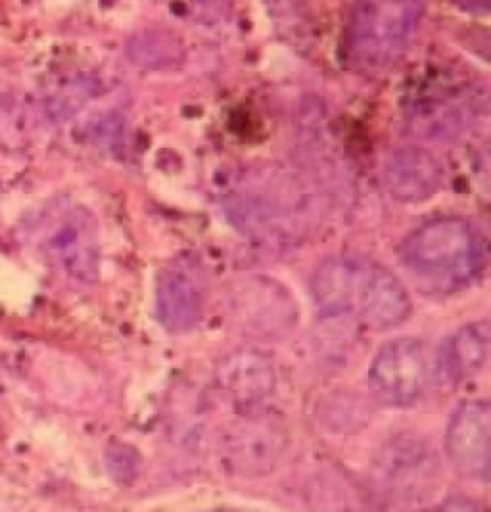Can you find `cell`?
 I'll return each mask as SVG.
<instances>
[{
	"label": "cell",
	"instance_id": "obj_13",
	"mask_svg": "<svg viewBox=\"0 0 491 512\" xmlns=\"http://www.w3.org/2000/svg\"><path fill=\"white\" fill-rule=\"evenodd\" d=\"M106 466L117 484L129 486L139 476L141 455L127 443H116L106 453Z\"/></svg>",
	"mask_w": 491,
	"mask_h": 512
},
{
	"label": "cell",
	"instance_id": "obj_3",
	"mask_svg": "<svg viewBox=\"0 0 491 512\" xmlns=\"http://www.w3.org/2000/svg\"><path fill=\"white\" fill-rule=\"evenodd\" d=\"M419 8L417 0H361L351 18L350 48L357 64L384 68L407 45Z\"/></svg>",
	"mask_w": 491,
	"mask_h": 512
},
{
	"label": "cell",
	"instance_id": "obj_4",
	"mask_svg": "<svg viewBox=\"0 0 491 512\" xmlns=\"http://www.w3.org/2000/svg\"><path fill=\"white\" fill-rule=\"evenodd\" d=\"M39 246L70 279L91 284L100 275V246L93 213L81 206L48 211L39 225Z\"/></svg>",
	"mask_w": 491,
	"mask_h": 512
},
{
	"label": "cell",
	"instance_id": "obj_7",
	"mask_svg": "<svg viewBox=\"0 0 491 512\" xmlns=\"http://www.w3.org/2000/svg\"><path fill=\"white\" fill-rule=\"evenodd\" d=\"M445 453L461 476L490 482V401L470 399L453 411L445 430Z\"/></svg>",
	"mask_w": 491,
	"mask_h": 512
},
{
	"label": "cell",
	"instance_id": "obj_10",
	"mask_svg": "<svg viewBox=\"0 0 491 512\" xmlns=\"http://www.w3.org/2000/svg\"><path fill=\"white\" fill-rule=\"evenodd\" d=\"M488 355L490 325L486 321L470 323L447 338L444 348L438 353L434 373L440 376L444 384L457 386L480 373L488 361Z\"/></svg>",
	"mask_w": 491,
	"mask_h": 512
},
{
	"label": "cell",
	"instance_id": "obj_6",
	"mask_svg": "<svg viewBox=\"0 0 491 512\" xmlns=\"http://www.w3.org/2000/svg\"><path fill=\"white\" fill-rule=\"evenodd\" d=\"M231 309L240 325L265 340L286 338L298 323V307L290 292L267 277H252L234 284Z\"/></svg>",
	"mask_w": 491,
	"mask_h": 512
},
{
	"label": "cell",
	"instance_id": "obj_12",
	"mask_svg": "<svg viewBox=\"0 0 491 512\" xmlns=\"http://www.w3.org/2000/svg\"><path fill=\"white\" fill-rule=\"evenodd\" d=\"M442 185V167L417 148L398 152L388 165V187L401 202H424Z\"/></svg>",
	"mask_w": 491,
	"mask_h": 512
},
{
	"label": "cell",
	"instance_id": "obj_2",
	"mask_svg": "<svg viewBox=\"0 0 491 512\" xmlns=\"http://www.w3.org/2000/svg\"><path fill=\"white\" fill-rule=\"evenodd\" d=\"M403 271L430 296H449L468 286L480 271L482 250L467 221L434 219L409 234L398 250Z\"/></svg>",
	"mask_w": 491,
	"mask_h": 512
},
{
	"label": "cell",
	"instance_id": "obj_1",
	"mask_svg": "<svg viewBox=\"0 0 491 512\" xmlns=\"http://www.w3.org/2000/svg\"><path fill=\"white\" fill-rule=\"evenodd\" d=\"M311 292L323 315H342L375 332L398 328L411 313L403 282L365 257L328 259L311 280Z\"/></svg>",
	"mask_w": 491,
	"mask_h": 512
},
{
	"label": "cell",
	"instance_id": "obj_5",
	"mask_svg": "<svg viewBox=\"0 0 491 512\" xmlns=\"http://www.w3.org/2000/svg\"><path fill=\"white\" fill-rule=\"evenodd\" d=\"M426 344L415 338H398L384 344L369 369V386L382 403L409 407L421 399L432 378Z\"/></svg>",
	"mask_w": 491,
	"mask_h": 512
},
{
	"label": "cell",
	"instance_id": "obj_8",
	"mask_svg": "<svg viewBox=\"0 0 491 512\" xmlns=\"http://www.w3.org/2000/svg\"><path fill=\"white\" fill-rule=\"evenodd\" d=\"M208 282L196 261L179 259L167 265L156 286V313L169 332H187L200 321Z\"/></svg>",
	"mask_w": 491,
	"mask_h": 512
},
{
	"label": "cell",
	"instance_id": "obj_9",
	"mask_svg": "<svg viewBox=\"0 0 491 512\" xmlns=\"http://www.w3.org/2000/svg\"><path fill=\"white\" fill-rule=\"evenodd\" d=\"M219 384L244 409H256L275 392L277 376L271 361L259 351L242 350L231 353L219 367Z\"/></svg>",
	"mask_w": 491,
	"mask_h": 512
},
{
	"label": "cell",
	"instance_id": "obj_11",
	"mask_svg": "<svg viewBox=\"0 0 491 512\" xmlns=\"http://www.w3.org/2000/svg\"><path fill=\"white\" fill-rule=\"evenodd\" d=\"M229 461L244 474H265L281 455L282 432L277 424L263 419H248L236 428L227 442Z\"/></svg>",
	"mask_w": 491,
	"mask_h": 512
}]
</instances>
